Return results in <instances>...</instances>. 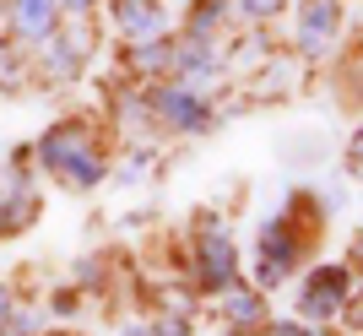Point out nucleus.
<instances>
[{
  "label": "nucleus",
  "mask_w": 363,
  "mask_h": 336,
  "mask_svg": "<svg viewBox=\"0 0 363 336\" xmlns=\"http://www.w3.org/2000/svg\"><path fill=\"white\" fill-rule=\"evenodd\" d=\"M33 157H38L49 174H60L71 190H92V184H104V174H108L104 152L92 147V136H87L82 120H60L55 130H44L38 147H33Z\"/></svg>",
  "instance_id": "1"
},
{
  "label": "nucleus",
  "mask_w": 363,
  "mask_h": 336,
  "mask_svg": "<svg viewBox=\"0 0 363 336\" xmlns=\"http://www.w3.org/2000/svg\"><path fill=\"white\" fill-rule=\"evenodd\" d=\"M147 103H152V114H157L168 130H179V136H201V130L212 125V103H206V92L190 87L184 77H174V82L163 77L157 87H152Z\"/></svg>",
  "instance_id": "2"
},
{
  "label": "nucleus",
  "mask_w": 363,
  "mask_h": 336,
  "mask_svg": "<svg viewBox=\"0 0 363 336\" xmlns=\"http://www.w3.org/2000/svg\"><path fill=\"white\" fill-rule=\"evenodd\" d=\"M38 55H44V71L55 82H65V77H76L82 65L92 60V33H87V16H71V28H55V38H44L38 44Z\"/></svg>",
  "instance_id": "3"
},
{
  "label": "nucleus",
  "mask_w": 363,
  "mask_h": 336,
  "mask_svg": "<svg viewBox=\"0 0 363 336\" xmlns=\"http://www.w3.org/2000/svg\"><path fill=\"white\" fill-rule=\"evenodd\" d=\"M6 22L22 49H38L60 28V0H6Z\"/></svg>",
  "instance_id": "4"
},
{
  "label": "nucleus",
  "mask_w": 363,
  "mask_h": 336,
  "mask_svg": "<svg viewBox=\"0 0 363 336\" xmlns=\"http://www.w3.org/2000/svg\"><path fill=\"white\" fill-rule=\"evenodd\" d=\"M342 298H347V271H342V266H320V271H309V282H303L298 309L309 320H331L336 309H342Z\"/></svg>",
  "instance_id": "5"
},
{
  "label": "nucleus",
  "mask_w": 363,
  "mask_h": 336,
  "mask_svg": "<svg viewBox=\"0 0 363 336\" xmlns=\"http://www.w3.org/2000/svg\"><path fill=\"white\" fill-rule=\"evenodd\" d=\"M293 260H298V239H293L282 223H266V228H260V282H266V288L282 282V276L293 271Z\"/></svg>",
  "instance_id": "6"
},
{
  "label": "nucleus",
  "mask_w": 363,
  "mask_h": 336,
  "mask_svg": "<svg viewBox=\"0 0 363 336\" xmlns=\"http://www.w3.org/2000/svg\"><path fill=\"white\" fill-rule=\"evenodd\" d=\"M336 28H342V6H336V0H309L298 11V44L309 49V55H320V49L331 44Z\"/></svg>",
  "instance_id": "7"
},
{
  "label": "nucleus",
  "mask_w": 363,
  "mask_h": 336,
  "mask_svg": "<svg viewBox=\"0 0 363 336\" xmlns=\"http://www.w3.org/2000/svg\"><path fill=\"white\" fill-rule=\"evenodd\" d=\"M201 282L212 293L233 288V245H228V233L212 228L206 239H201Z\"/></svg>",
  "instance_id": "8"
},
{
  "label": "nucleus",
  "mask_w": 363,
  "mask_h": 336,
  "mask_svg": "<svg viewBox=\"0 0 363 336\" xmlns=\"http://www.w3.org/2000/svg\"><path fill=\"white\" fill-rule=\"evenodd\" d=\"M114 28L125 38H157L163 33V6L157 0H114Z\"/></svg>",
  "instance_id": "9"
},
{
  "label": "nucleus",
  "mask_w": 363,
  "mask_h": 336,
  "mask_svg": "<svg viewBox=\"0 0 363 336\" xmlns=\"http://www.w3.org/2000/svg\"><path fill=\"white\" fill-rule=\"evenodd\" d=\"M174 60H179V49L168 44L163 33L157 38H130V71H141V77H168Z\"/></svg>",
  "instance_id": "10"
},
{
  "label": "nucleus",
  "mask_w": 363,
  "mask_h": 336,
  "mask_svg": "<svg viewBox=\"0 0 363 336\" xmlns=\"http://www.w3.org/2000/svg\"><path fill=\"white\" fill-rule=\"evenodd\" d=\"M233 11H239V16H250V22H266V16H277V11H282V0H233Z\"/></svg>",
  "instance_id": "11"
},
{
  "label": "nucleus",
  "mask_w": 363,
  "mask_h": 336,
  "mask_svg": "<svg viewBox=\"0 0 363 336\" xmlns=\"http://www.w3.org/2000/svg\"><path fill=\"white\" fill-rule=\"evenodd\" d=\"M228 315H233L239 325H250V320H260V304L250 298V293H233V298H228Z\"/></svg>",
  "instance_id": "12"
},
{
  "label": "nucleus",
  "mask_w": 363,
  "mask_h": 336,
  "mask_svg": "<svg viewBox=\"0 0 363 336\" xmlns=\"http://www.w3.org/2000/svg\"><path fill=\"white\" fill-rule=\"evenodd\" d=\"M266 336H309V325H298V320H277V325H266Z\"/></svg>",
  "instance_id": "13"
},
{
  "label": "nucleus",
  "mask_w": 363,
  "mask_h": 336,
  "mask_svg": "<svg viewBox=\"0 0 363 336\" xmlns=\"http://www.w3.org/2000/svg\"><path fill=\"white\" fill-rule=\"evenodd\" d=\"M92 0H60V16H87Z\"/></svg>",
  "instance_id": "14"
},
{
  "label": "nucleus",
  "mask_w": 363,
  "mask_h": 336,
  "mask_svg": "<svg viewBox=\"0 0 363 336\" xmlns=\"http://www.w3.org/2000/svg\"><path fill=\"white\" fill-rule=\"evenodd\" d=\"M0 325H11V293L0 288Z\"/></svg>",
  "instance_id": "15"
},
{
  "label": "nucleus",
  "mask_w": 363,
  "mask_h": 336,
  "mask_svg": "<svg viewBox=\"0 0 363 336\" xmlns=\"http://www.w3.org/2000/svg\"><path fill=\"white\" fill-rule=\"evenodd\" d=\"M352 168H363V130H358V141H352Z\"/></svg>",
  "instance_id": "16"
},
{
  "label": "nucleus",
  "mask_w": 363,
  "mask_h": 336,
  "mask_svg": "<svg viewBox=\"0 0 363 336\" xmlns=\"http://www.w3.org/2000/svg\"><path fill=\"white\" fill-rule=\"evenodd\" d=\"M352 255H358V260H363V239H358V245H352Z\"/></svg>",
  "instance_id": "17"
},
{
  "label": "nucleus",
  "mask_w": 363,
  "mask_h": 336,
  "mask_svg": "<svg viewBox=\"0 0 363 336\" xmlns=\"http://www.w3.org/2000/svg\"><path fill=\"white\" fill-rule=\"evenodd\" d=\"M0 22H6V0H0Z\"/></svg>",
  "instance_id": "18"
},
{
  "label": "nucleus",
  "mask_w": 363,
  "mask_h": 336,
  "mask_svg": "<svg viewBox=\"0 0 363 336\" xmlns=\"http://www.w3.org/2000/svg\"><path fill=\"white\" fill-rule=\"evenodd\" d=\"M141 336H147V331H141Z\"/></svg>",
  "instance_id": "19"
}]
</instances>
